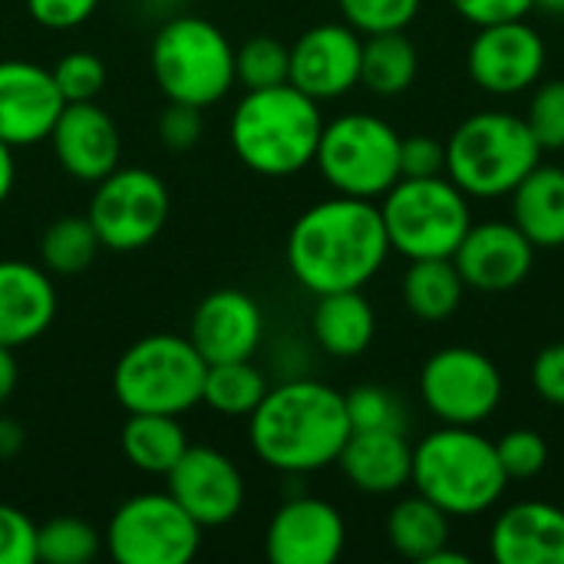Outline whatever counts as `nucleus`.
I'll list each match as a JSON object with an SVG mask.
<instances>
[{"instance_id":"obj_3","label":"nucleus","mask_w":564,"mask_h":564,"mask_svg":"<svg viewBox=\"0 0 564 564\" xmlns=\"http://www.w3.org/2000/svg\"><path fill=\"white\" fill-rule=\"evenodd\" d=\"M321 132V102L291 83L248 89L228 126V139L241 165L264 178H288L314 165Z\"/></svg>"},{"instance_id":"obj_20","label":"nucleus","mask_w":564,"mask_h":564,"mask_svg":"<svg viewBox=\"0 0 564 564\" xmlns=\"http://www.w3.org/2000/svg\"><path fill=\"white\" fill-rule=\"evenodd\" d=\"M53 152L59 169L76 182H99L106 178L122 155L119 129L112 116L93 99V102H66L53 132H50Z\"/></svg>"},{"instance_id":"obj_26","label":"nucleus","mask_w":564,"mask_h":564,"mask_svg":"<svg viewBox=\"0 0 564 564\" xmlns=\"http://www.w3.org/2000/svg\"><path fill=\"white\" fill-rule=\"evenodd\" d=\"M122 456L145 476H169V469L188 449V436L178 416L169 413H129L119 433Z\"/></svg>"},{"instance_id":"obj_40","label":"nucleus","mask_w":564,"mask_h":564,"mask_svg":"<svg viewBox=\"0 0 564 564\" xmlns=\"http://www.w3.org/2000/svg\"><path fill=\"white\" fill-rule=\"evenodd\" d=\"M159 129V139L165 149L172 152H188L198 145L202 132H205V119H202V109L198 106H188V102H169L165 112L159 116L155 122Z\"/></svg>"},{"instance_id":"obj_35","label":"nucleus","mask_w":564,"mask_h":564,"mask_svg":"<svg viewBox=\"0 0 564 564\" xmlns=\"http://www.w3.org/2000/svg\"><path fill=\"white\" fill-rule=\"evenodd\" d=\"M63 102H93L106 89V63L89 50H73L53 63Z\"/></svg>"},{"instance_id":"obj_13","label":"nucleus","mask_w":564,"mask_h":564,"mask_svg":"<svg viewBox=\"0 0 564 564\" xmlns=\"http://www.w3.org/2000/svg\"><path fill=\"white\" fill-rule=\"evenodd\" d=\"M476 30L479 33L466 50V69L482 93L506 99L542 83V73L549 66V50L542 33L525 17L476 26Z\"/></svg>"},{"instance_id":"obj_48","label":"nucleus","mask_w":564,"mask_h":564,"mask_svg":"<svg viewBox=\"0 0 564 564\" xmlns=\"http://www.w3.org/2000/svg\"><path fill=\"white\" fill-rule=\"evenodd\" d=\"M426 564H469V555H463V552H449V545H443L433 558Z\"/></svg>"},{"instance_id":"obj_9","label":"nucleus","mask_w":564,"mask_h":564,"mask_svg":"<svg viewBox=\"0 0 564 564\" xmlns=\"http://www.w3.org/2000/svg\"><path fill=\"white\" fill-rule=\"evenodd\" d=\"M400 139L403 135L373 112H344L324 122L314 165L337 195L380 202L403 178Z\"/></svg>"},{"instance_id":"obj_31","label":"nucleus","mask_w":564,"mask_h":564,"mask_svg":"<svg viewBox=\"0 0 564 564\" xmlns=\"http://www.w3.org/2000/svg\"><path fill=\"white\" fill-rule=\"evenodd\" d=\"M99 248V235L86 215H63L43 231L40 261L53 278H73L93 264Z\"/></svg>"},{"instance_id":"obj_29","label":"nucleus","mask_w":564,"mask_h":564,"mask_svg":"<svg viewBox=\"0 0 564 564\" xmlns=\"http://www.w3.org/2000/svg\"><path fill=\"white\" fill-rule=\"evenodd\" d=\"M416 73H420V50L406 36V30H383L364 40L360 86H367L373 96L383 99L403 96L416 83Z\"/></svg>"},{"instance_id":"obj_27","label":"nucleus","mask_w":564,"mask_h":564,"mask_svg":"<svg viewBox=\"0 0 564 564\" xmlns=\"http://www.w3.org/2000/svg\"><path fill=\"white\" fill-rule=\"evenodd\" d=\"M400 291H403V304L413 317H420L426 324H440L459 311L466 281L456 271L453 258H420V261H410Z\"/></svg>"},{"instance_id":"obj_21","label":"nucleus","mask_w":564,"mask_h":564,"mask_svg":"<svg viewBox=\"0 0 564 564\" xmlns=\"http://www.w3.org/2000/svg\"><path fill=\"white\" fill-rule=\"evenodd\" d=\"M56 288L43 264L0 261V347H26L53 327Z\"/></svg>"},{"instance_id":"obj_1","label":"nucleus","mask_w":564,"mask_h":564,"mask_svg":"<svg viewBox=\"0 0 564 564\" xmlns=\"http://www.w3.org/2000/svg\"><path fill=\"white\" fill-rule=\"evenodd\" d=\"M390 254L380 205L370 198H324L301 212L288 231V268L314 297L367 288Z\"/></svg>"},{"instance_id":"obj_24","label":"nucleus","mask_w":564,"mask_h":564,"mask_svg":"<svg viewBox=\"0 0 564 564\" xmlns=\"http://www.w3.org/2000/svg\"><path fill=\"white\" fill-rule=\"evenodd\" d=\"M311 334L327 357L354 360L367 354L377 337V314L373 304L364 297V288L317 294L311 314Z\"/></svg>"},{"instance_id":"obj_32","label":"nucleus","mask_w":564,"mask_h":564,"mask_svg":"<svg viewBox=\"0 0 564 564\" xmlns=\"http://www.w3.org/2000/svg\"><path fill=\"white\" fill-rule=\"evenodd\" d=\"M99 532L83 519H50L36 525V562L89 564L99 555Z\"/></svg>"},{"instance_id":"obj_47","label":"nucleus","mask_w":564,"mask_h":564,"mask_svg":"<svg viewBox=\"0 0 564 564\" xmlns=\"http://www.w3.org/2000/svg\"><path fill=\"white\" fill-rule=\"evenodd\" d=\"M13 182H17V162H13V145H7L0 139V205L10 198L13 192Z\"/></svg>"},{"instance_id":"obj_43","label":"nucleus","mask_w":564,"mask_h":564,"mask_svg":"<svg viewBox=\"0 0 564 564\" xmlns=\"http://www.w3.org/2000/svg\"><path fill=\"white\" fill-rule=\"evenodd\" d=\"M99 0H26L30 17L46 30H73L96 13Z\"/></svg>"},{"instance_id":"obj_7","label":"nucleus","mask_w":564,"mask_h":564,"mask_svg":"<svg viewBox=\"0 0 564 564\" xmlns=\"http://www.w3.org/2000/svg\"><path fill=\"white\" fill-rule=\"evenodd\" d=\"M390 251L406 261L453 258L473 225L469 195L449 175L400 178L380 198Z\"/></svg>"},{"instance_id":"obj_2","label":"nucleus","mask_w":564,"mask_h":564,"mask_svg":"<svg viewBox=\"0 0 564 564\" xmlns=\"http://www.w3.org/2000/svg\"><path fill=\"white\" fill-rule=\"evenodd\" d=\"M350 436L344 393L321 380H284L268 387L248 416L251 453L284 476L321 473L337 463Z\"/></svg>"},{"instance_id":"obj_15","label":"nucleus","mask_w":564,"mask_h":564,"mask_svg":"<svg viewBox=\"0 0 564 564\" xmlns=\"http://www.w3.org/2000/svg\"><path fill=\"white\" fill-rule=\"evenodd\" d=\"M364 33L344 23H317L304 30L291 46L288 83L317 102L340 99L360 86Z\"/></svg>"},{"instance_id":"obj_45","label":"nucleus","mask_w":564,"mask_h":564,"mask_svg":"<svg viewBox=\"0 0 564 564\" xmlns=\"http://www.w3.org/2000/svg\"><path fill=\"white\" fill-rule=\"evenodd\" d=\"M26 446V433L17 420L0 416V459H13L20 456V449Z\"/></svg>"},{"instance_id":"obj_33","label":"nucleus","mask_w":564,"mask_h":564,"mask_svg":"<svg viewBox=\"0 0 564 564\" xmlns=\"http://www.w3.org/2000/svg\"><path fill=\"white\" fill-rule=\"evenodd\" d=\"M288 73H291V46H284L278 36L258 33L235 50V76L245 89L281 86L288 83Z\"/></svg>"},{"instance_id":"obj_44","label":"nucleus","mask_w":564,"mask_h":564,"mask_svg":"<svg viewBox=\"0 0 564 564\" xmlns=\"http://www.w3.org/2000/svg\"><path fill=\"white\" fill-rule=\"evenodd\" d=\"M449 7L473 26L522 20L535 10V0H449Z\"/></svg>"},{"instance_id":"obj_25","label":"nucleus","mask_w":564,"mask_h":564,"mask_svg":"<svg viewBox=\"0 0 564 564\" xmlns=\"http://www.w3.org/2000/svg\"><path fill=\"white\" fill-rule=\"evenodd\" d=\"M512 221L542 251L564 248V169L535 165L512 188Z\"/></svg>"},{"instance_id":"obj_37","label":"nucleus","mask_w":564,"mask_h":564,"mask_svg":"<svg viewBox=\"0 0 564 564\" xmlns=\"http://www.w3.org/2000/svg\"><path fill=\"white\" fill-rule=\"evenodd\" d=\"M350 430H406L403 403L383 387H357L344 393Z\"/></svg>"},{"instance_id":"obj_5","label":"nucleus","mask_w":564,"mask_h":564,"mask_svg":"<svg viewBox=\"0 0 564 564\" xmlns=\"http://www.w3.org/2000/svg\"><path fill=\"white\" fill-rule=\"evenodd\" d=\"M542 162V145L525 116L482 109L446 139V175L469 198H506Z\"/></svg>"},{"instance_id":"obj_34","label":"nucleus","mask_w":564,"mask_h":564,"mask_svg":"<svg viewBox=\"0 0 564 564\" xmlns=\"http://www.w3.org/2000/svg\"><path fill=\"white\" fill-rule=\"evenodd\" d=\"M344 20L370 36V33H383V30H406L420 10H423V0H337Z\"/></svg>"},{"instance_id":"obj_18","label":"nucleus","mask_w":564,"mask_h":564,"mask_svg":"<svg viewBox=\"0 0 564 564\" xmlns=\"http://www.w3.org/2000/svg\"><path fill=\"white\" fill-rule=\"evenodd\" d=\"M63 106L53 69L30 59H0V139L7 145L46 142Z\"/></svg>"},{"instance_id":"obj_19","label":"nucleus","mask_w":564,"mask_h":564,"mask_svg":"<svg viewBox=\"0 0 564 564\" xmlns=\"http://www.w3.org/2000/svg\"><path fill=\"white\" fill-rule=\"evenodd\" d=\"M185 337L195 344L205 364L251 360L264 337V311L251 294L221 288L198 301Z\"/></svg>"},{"instance_id":"obj_10","label":"nucleus","mask_w":564,"mask_h":564,"mask_svg":"<svg viewBox=\"0 0 564 564\" xmlns=\"http://www.w3.org/2000/svg\"><path fill=\"white\" fill-rule=\"evenodd\" d=\"M198 545L202 525L169 492L126 499L106 529V549L119 564H188Z\"/></svg>"},{"instance_id":"obj_38","label":"nucleus","mask_w":564,"mask_h":564,"mask_svg":"<svg viewBox=\"0 0 564 564\" xmlns=\"http://www.w3.org/2000/svg\"><path fill=\"white\" fill-rule=\"evenodd\" d=\"M499 463L512 479H535L545 466H549V443L542 440V433L522 426V430H509L499 443H496Z\"/></svg>"},{"instance_id":"obj_36","label":"nucleus","mask_w":564,"mask_h":564,"mask_svg":"<svg viewBox=\"0 0 564 564\" xmlns=\"http://www.w3.org/2000/svg\"><path fill=\"white\" fill-rule=\"evenodd\" d=\"M525 122L539 139L542 152L564 149V79H545L532 86Z\"/></svg>"},{"instance_id":"obj_12","label":"nucleus","mask_w":564,"mask_h":564,"mask_svg":"<svg viewBox=\"0 0 564 564\" xmlns=\"http://www.w3.org/2000/svg\"><path fill=\"white\" fill-rule=\"evenodd\" d=\"M506 383L496 360L476 347H443L420 370V400L443 426H479L496 416Z\"/></svg>"},{"instance_id":"obj_28","label":"nucleus","mask_w":564,"mask_h":564,"mask_svg":"<svg viewBox=\"0 0 564 564\" xmlns=\"http://www.w3.org/2000/svg\"><path fill=\"white\" fill-rule=\"evenodd\" d=\"M387 539L400 558L426 564L449 545V516L420 492L403 496L387 516Z\"/></svg>"},{"instance_id":"obj_22","label":"nucleus","mask_w":564,"mask_h":564,"mask_svg":"<svg viewBox=\"0 0 564 564\" xmlns=\"http://www.w3.org/2000/svg\"><path fill=\"white\" fill-rule=\"evenodd\" d=\"M489 552L499 564H564V509L542 499L509 506L492 522Z\"/></svg>"},{"instance_id":"obj_41","label":"nucleus","mask_w":564,"mask_h":564,"mask_svg":"<svg viewBox=\"0 0 564 564\" xmlns=\"http://www.w3.org/2000/svg\"><path fill=\"white\" fill-rule=\"evenodd\" d=\"M400 175L403 178H426V175H446V142L416 132L400 139Z\"/></svg>"},{"instance_id":"obj_11","label":"nucleus","mask_w":564,"mask_h":564,"mask_svg":"<svg viewBox=\"0 0 564 564\" xmlns=\"http://www.w3.org/2000/svg\"><path fill=\"white\" fill-rule=\"evenodd\" d=\"M86 218L102 248L119 254L139 251L152 245L169 221V188L152 169L116 165L96 182Z\"/></svg>"},{"instance_id":"obj_30","label":"nucleus","mask_w":564,"mask_h":564,"mask_svg":"<svg viewBox=\"0 0 564 564\" xmlns=\"http://www.w3.org/2000/svg\"><path fill=\"white\" fill-rule=\"evenodd\" d=\"M264 393H268V380L251 360H221V364H208L205 370L202 403L221 416L248 420L264 400Z\"/></svg>"},{"instance_id":"obj_50","label":"nucleus","mask_w":564,"mask_h":564,"mask_svg":"<svg viewBox=\"0 0 564 564\" xmlns=\"http://www.w3.org/2000/svg\"><path fill=\"white\" fill-rule=\"evenodd\" d=\"M149 3H162V7H175V3H188V0H149Z\"/></svg>"},{"instance_id":"obj_49","label":"nucleus","mask_w":564,"mask_h":564,"mask_svg":"<svg viewBox=\"0 0 564 564\" xmlns=\"http://www.w3.org/2000/svg\"><path fill=\"white\" fill-rule=\"evenodd\" d=\"M535 10H542L549 17H564V0H535Z\"/></svg>"},{"instance_id":"obj_17","label":"nucleus","mask_w":564,"mask_h":564,"mask_svg":"<svg viewBox=\"0 0 564 564\" xmlns=\"http://www.w3.org/2000/svg\"><path fill=\"white\" fill-rule=\"evenodd\" d=\"M535 245L516 221H473L459 241L453 264L466 288L482 294H502L519 288L535 268Z\"/></svg>"},{"instance_id":"obj_14","label":"nucleus","mask_w":564,"mask_h":564,"mask_svg":"<svg viewBox=\"0 0 564 564\" xmlns=\"http://www.w3.org/2000/svg\"><path fill=\"white\" fill-rule=\"evenodd\" d=\"M169 496L202 525L221 529L245 506V476L231 456L212 446H192L169 469Z\"/></svg>"},{"instance_id":"obj_23","label":"nucleus","mask_w":564,"mask_h":564,"mask_svg":"<svg viewBox=\"0 0 564 564\" xmlns=\"http://www.w3.org/2000/svg\"><path fill=\"white\" fill-rule=\"evenodd\" d=\"M337 466L367 496H397L413 479V446L406 430H350Z\"/></svg>"},{"instance_id":"obj_42","label":"nucleus","mask_w":564,"mask_h":564,"mask_svg":"<svg viewBox=\"0 0 564 564\" xmlns=\"http://www.w3.org/2000/svg\"><path fill=\"white\" fill-rule=\"evenodd\" d=\"M529 380L539 400H545L555 410H564V340L549 344L535 354Z\"/></svg>"},{"instance_id":"obj_46","label":"nucleus","mask_w":564,"mask_h":564,"mask_svg":"<svg viewBox=\"0 0 564 564\" xmlns=\"http://www.w3.org/2000/svg\"><path fill=\"white\" fill-rule=\"evenodd\" d=\"M17 380H20L17 357H13V350H10V347H0V406L13 397Z\"/></svg>"},{"instance_id":"obj_4","label":"nucleus","mask_w":564,"mask_h":564,"mask_svg":"<svg viewBox=\"0 0 564 564\" xmlns=\"http://www.w3.org/2000/svg\"><path fill=\"white\" fill-rule=\"evenodd\" d=\"M410 486L449 519H476L499 506L509 476L496 443L476 426H440L413 446Z\"/></svg>"},{"instance_id":"obj_16","label":"nucleus","mask_w":564,"mask_h":564,"mask_svg":"<svg viewBox=\"0 0 564 564\" xmlns=\"http://www.w3.org/2000/svg\"><path fill=\"white\" fill-rule=\"evenodd\" d=\"M347 545V522L337 506L294 496L278 506L264 532V555L271 564H334Z\"/></svg>"},{"instance_id":"obj_8","label":"nucleus","mask_w":564,"mask_h":564,"mask_svg":"<svg viewBox=\"0 0 564 564\" xmlns=\"http://www.w3.org/2000/svg\"><path fill=\"white\" fill-rule=\"evenodd\" d=\"M152 76L169 102L215 106L221 102L235 76L231 40L205 17H175L152 40Z\"/></svg>"},{"instance_id":"obj_39","label":"nucleus","mask_w":564,"mask_h":564,"mask_svg":"<svg viewBox=\"0 0 564 564\" xmlns=\"http://www.w3.org/2000/svg\"><path fill=\"white\" fill-rule=\"evenodd\" d=\"M36 562V525L17 506L0 502V564Z\"/></svg>"},{"instance_id":"obj_6","label":"nucleus","mask_w":564,"mask_h":564,"mask_svg":"<svg viewBox=\"0 0 564 564\" xmlns=\"http://www.w3.org/2000/svg\"><path fill=\"white\" fill-rule=\"evenodd\" d=\"M208 364L182 334H149L122 350L112 370V393L126 413L182 416L202 403Z\"/></svg>"}]
</instances>
